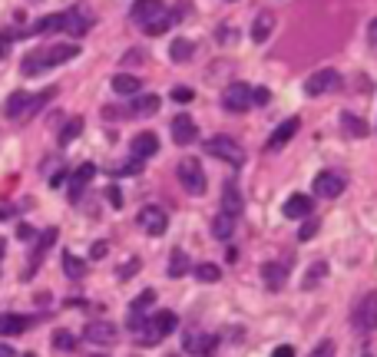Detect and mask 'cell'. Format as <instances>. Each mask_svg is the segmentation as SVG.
<instances>
[{
  "instance_id": "cell-19",
  "label": "cell",
  "mask_w": 377,
  "mask_h": 357,
  "mask_svg": "<svg viewBox=\"0 0 377 357\" xmlns=\"http://www.w3.org/2000/svg\"><path fill=\"white\" fill-rule=\"evenodd\" d=\"M173 13H169V10H159V13H155V17H149V20H146V23H143V30H146V33H149V37H163V33H165V30H169V27H173Z\"/></svg>"
},
{
  "instance_id": "cell-39",
  "label": "cell",
  "mask_w": 377,
  "mask_h": 357,
  "mask_svg": "<svg viewBox=\"0 0 377 357\" xmlns=\"http://www.w3.org/2000/svg\"><path fill=\"white\" fill-rule=\"evenodd\" d=\"M153 304H155V291H153V288H146L143 295L133 301V311H146V308H153Z\"/></svg>"
},
{
  "instance_id": "cell-55",
  "label": "cell",
  "mask_w": 377,
  "mask_h": 357,
  "mask_svg": "<svg viewBox=\"0 0 377 357\" xmlns=\"http://www.w3.org/2000/svg\"><path fill=\"white\" fill-rule=\"evenodd\" d=\"M89 357H103V354H89Z\"/></svg>"
},
{
  "instance_id": "cell-3",
  "label": "cell",
  "mask_w": 377,
  "mask_h": 357,
  "mask_svg": "<svg viewBox=\"0 0 377 357\" xmlns=\"http://www.w3.org/2000/svg\"><path fill=\"white\" fill-rule=\"evenodd\" d=\"M334 89H341V73L338 70H318V73H311L308 79H305V93L308 97H324V93H334Z\"/></svg>"
},
{
  "instance_id": "cell-53",
  "label": "cell",
  "mask_w": 377,
  "mask_h": 357,
  "mask_svg": "<svg viewBox=\"0 0 377 357\" xmlns=\"http://www.w3.org/2000/svg\"><path fill=\"white\" fill-rule=\"evenodd\" d=\"M0 357H13V351H10V348H4V344H0Z\"/></svg>"
},
{
  "instance_id": "cell-50",
  "label": "cell",
  "mask_w": 377,
  "mask_h": 357,
  "mask_svg": "<svg viewBox=\"0 0 377 357\" xmlns=\"http://www.w3.org/2000/svg\"><path fill=\"white\" fill-rule=\"evenodd\" d=\"M232 33H235V30H229V27H219V43H232Z\"/></svg>"
},
{
  "instance_id": "cell-41",
  "label": "cell",
  "mask_w": 377,
  "mask_h": 357,
  "mask_svg": "<svg viewBox=\"0 0 377 357\" xmlns=\"http://www.w3.org/2000/svg\"><path fill=\"white\" fill-rule=\"evenodd\" d=\"M308 357H334V344H331V341H321V344L311 351Z\"/></svg>"
},
{
  "instance_id": "cell-40",
  "label": "cell",
  "mask_w": 377,
  "mask_h": 357,
  "mask_svg": "<svg viewBox=\"0 0 377 357\" xmlns=\"http://www.w3.org/2000/svg\"><path fill=\"white\" fill-rule=\"evenodd\" d=\"M321 278H324V261H315L311 271H308V278H305V288H315Z\"/></svg>"
},
{
  "instance_id": "cell-6",
  "label": "cell",
  "mask_w": 377,
  "mask_h": 357,
  "mask_svg": "<svg viewBox=\"0 0 377 357\" xmlns=\"http://www.w3.org/2000/svg\"><path fill=\"white\" fill-rule=\"evenodd\" d=\"M169 133H173V143L189 145L199 139V126H195V119L189 113H175L173 123H169Z\"/></svg>"
},
{
  "instance_id": "cell-5",
  "label": "cell",
  "mask_w": 377,
  "mask_h": 357,
  "mask_svg": "<svg viewBox=\"0 0 377 357\" xmlns=\"http://www.w3.org/2000/svg\"><path fill=\"white\" fill-rule=\"evenodd\" d=\"M251 106V87L248 83H232L222 93V109L225 113H245Z\"/></svg>"
},
{
  "instance_id": "cell-35",
  "label": "cell",
  "mask_w": 377,
  "mask_h": 357,
  "mask_svg": "<svg viewBox=\"0 0 377 357\" xmlns=\"http://www.w3.org/2000/svg\"><path fill=\"white\" fill-rule=\"evenodd\" d=\"M63 271H67L70 278H83V275H87V261L67 251V255H63Z\"/></svg>"
},
{
  "instance_id": "cell-10",
  "label": "cell",
  "mask_w": 377,
  "mask_h": 357,
  "mask_svg": "<svg viewBox=\"0 0 377 357\" xmlns=\"http://www.w3.org/2000/svg\"><path fill=\"white\" fill-rule=\"evenodd\" d=\"M315 192H318L321 199H338V195L344 192V179H341L338 172H318L315 175Z\"/></svg>"
},
{
  "instance_id": "cell-46",
  "label": "cell",
  "mask_w": 377,
  "mask_h": 357,
  "mask_svg": "<svg viewBox=\"0 0 377 357\" xmlns=\"http://www.w3.org/2000/svg\"><path fill=\"white\" fill-rule=\"evenodd\" d=\"M106 199H109V205H113V209H119V205H123V195H119L116 185H109V189H106Z\"/></svg>"
},
{
  "instance_id": "cell-38",
  "label": "cell",
  "mask_w": 377,
  "mask_h": 357,
  "mask_svg": "<svg viewBox=\"0 0 377 357\" xmlns=\"http://www.w3.org/2000/svg\"><path fill=\"white\" fill-rule=\"evenodd\" d=\"M53 348L57 351H73L77 348V338L70 331H53Z\"/></svg>"
},
{
  "instance_id": "cell-1",
  "label": "cell",
  "mask_w": 377,
  "mask_h": 357,
  "mask_svg": "<svg viewBox=\"0 0 377 357\" xmlns=\"http://www.w3.org/2000/svg\"><path fill=\"white\" fill-rule=\"evenodd\" d=\"M175 328H179V318H175L173 311H155L153 318L146 321V331H139V344H159Z\"/></svg>"
},
{
  "instance_id": "cell-20",
  "label": "cell",
  "mask_w": 377,
  "mask_h": 357,
  "mask_svg": "<svg viewBox=\"0 0 377 357\" xmlns=\"http://www.w3.org/2000/svg\"><path fill=\"white\" fill-rule=\"evenodd\" d=\"M222 212H229V215H242V192H239V185L235 182H229L225 185V192H222Z\"/></svg>"
},
{
  "instance_id": "cell-30",
  "label": "cell",
  "mask_w": 377,
  "mask_h": 357,
  "mask_svg": "<svg viewBox=\"0 0 377 357\" xmlns=\"http://www.w3.org/2000/svg\"><path fill=\"white\" fill-rule=\"evenodd\" d=\"M23 77H37V73H43V70H50L47 67V57H43V50H33V53H27L23 57Z\"/></svg>"
},
{
  "instance_id": "cell-14",
  "label": "cell",
  "mask_w": 377,
  "mask_h": 357,
  "mask_svg": "<svg viewBox=\"0 0 377 357\" xmlns=\"http://www.w3.org/2000/svg\"><path fill=\"white\" fill-rule=\"evenodd\" d=\"M30 324H33V318H27V314H0V338L23 334Z\"/></svg>"
},
{
  "instance_id": "cell-29",
  "label": "cell",
  "mask_w": 377,
  "mask_h": 357,
  "mask_svg": "<svg viewBox=\"0 0 377 357\" xmlns=\"http://www.w3.org/2000/svg\"><path fill=\"white\" fill-rule=\"evenodd\" d=\"M189 271H192L189 255H185L182 248H175L173 255H169V278H182V275H189Z\"/></svg>"
},
{
  "instance_id": "cell-31",
  "label": "cell",
  "mask_w": 377,
  "mask_h": 357,
  "mask_svg": "<svg viewBox=\"0 0 377 357\" xmlns=\"http://www.w3.org/2000/svg\"><path fill=\"white\" fill-rule=\"evenodd\" d=\"M261 275H265V285H268L271 291L281 288L285 285V278H288V271H285V265H275V261H268L265 268H261Z\"/></svg>"
},
{
  "instance_id": "cell-56",
  "label": "cell",
  "mask_w": 377,
  "mask_h": 357,
  "mask_svg": "<svg viewBox=\"0 0 377 357\" xmlns=\"http://www.w3.org/2000/svg\"><path fill=\"white\" fill-rule=\"evenodd\" d=\"M364 357H371V354H364Z\"/></svg>"
},
{
  "instance_id": "cell-54",
  "label": "cell",
  "mask_w": 377,
  "mask_h": 357,
  "mask_svg": "<svg viewBox=\"0 0 377 357\" xmlns=\"http://www.w3.org/2000/svg\"><path fill=\"white\" fill-rule=\"evenodd\" d=\"M0 258H4V241H0Z\"/></svg>"
},
{
  "instance_id": "cell-34",
  "label": "cell",
  "mask_w": 377,
  "mask_h": 357,
  "mask_svg": "<svg viewBox=\"0 0 377 357\" xmlns=\"http://www.w3.org/2000/svg\"><path fill=\"white\" fill-rule=\"evenodd\" d=\"M192 275L199 281H205V285H215V281L222 278V268H219V265H212V261H205V265H195Z\"/></svg>"
},
{
  "instance_id": "cell-52",
  "label": "cell",
  "mask_w": 377,
  "mask_h": 357,
  "mask_svg": "<svg viewBox=\"0 0 377 357\" xmlns=\"http://www.w3.org/2000/svg\"><path fill=\"white\" fill-rule=\"evenodd\" d=\"M7 47H10V40H4V37H0V60L7 57Z\"/></svg>"
},
{
  "instance_id": "cell-15",
  "label": "cell",
  "mask_w": 377,
  "mask_h": 357,
  "mask_svg": "<svg viewBox=\"0 0 377 357\" xmlns=\"http://www.w3.org/2000/svg\"><path fill=\"white\" fill-rule=\"evenodd\" d=\"M67 27V13H50V17H40L33 27H30L27 37H40V33H63Z\"/></svg>"
},
{
  "instance_id": "cell-27",
  "label": "cell",
  "mask_w": 377,
  "mask_h": 357,
  "mask_svg": "<svg viewBox=\"0 0 377 357\" xmlns=\"http://www.w3.org/2000/svg\"><path fill=\"white\" fill-rule=\"evenodd\" d=\"M53 97H57V87L43 89V93H40V97H30V99H27V106H23V116H20V119H30V116H37L40 109L47 106V103H50V99H53Z\"/></svg>"
},
{
  "instance_id": "cell-33",
  "label": "cell",
  "mask_w": 377,
  "mask_h": 357,
  "mask_svg": "<svg viewBox=\"0 0 377 357\" xmlns=\"http://www.w3.org/2000/svg\"><path fill=\"white\" fill-rule=\"evenodd\" d=\"M27 99H30L27 93H23V89H17V93L7 99V106H4L7 119H20V116H23V106H27Z\"/></svg>"
},
{
  "instance_id": "cell-18",
  "label": "cell",
  "mask_w": 377,
  "mask_h": 357,
  "mask_svg": "<svg viewBox=\"0 0 377 357\" xmlns=\"http://www.w3.org/2000/svg\"><path fill=\"white\" fill-rule=\"evenodd\" d=\"M159 153V139L155 133H139L133 139V159H149V155Z\"/></svg>"
},
{
  "instance_id": "cell-47",
  "label": "cell",
  "mask_w": 377,
  "mask_h": 357,
  "mask_svg": "<svg viewBox=\"0 0 377 357\" xmlns=\"http://www.w3.org/2000/svg\"><path fill=\"white\" fill-rule=\"evenodd\" d=\"M143 53H139V50H129V53H126V60H123V63H129V67H136V63H143Z\"/></svg>"
},
{
  "instance_id": "cell-11",
  "label": "cell",
  "mask_w": 377,
  "mask_h": 357,
  "mask_svg": "<svg viewBox=\"0 0 377 357\" xmlns=\"http://www.w3.org/2000/svg\"><path fill=\"white\" fill-rule=\"evenodd\" d=\"M215 344H219V341H215L212 334H199V331H189V334H185V351L195 357H212Z\"/></svg>"
},
{
  "instance_id": "cell-2",
  "label": "cell",
  "mask_w": 377,
  "mask_h": 357,
  "mask_svg": "<svg viewBox=\"0 0 377 357\" xmlns=\"http://www.w3.org/2000/svg\"><path fill=\"white\" fill-rule=\"evenodd\" d=\"M205 153L212 155V159H222L225 165L245 163V149L235 143L232 136H212V139H205Z\"/></svg>"
},
{
  "instance_id": "cell-57",
  "label": "cell",
  "mask_w": 377,
  "mask_h": 357,
  "mask_svg": "<svg viewBox=\"0 0 377 357\" xmlns=\"http://www.w3.org/2000/svg\"><path fill=\"white\" fill-rule=\"evenodd\" d=\"M27 357H30V354H27Z\"/></svg>"
},
{
  "instance_id": "cell-17",
  "label": "cell",
  "mask_w": 377,
  "mask_h": 357,
  "mask_svg": "<svg viewBox=\"0 0 377 357\" xmlns=\"http://www.w3.org/2000/svg\"><path fill=\"white\" fill-rule=\"evenodd\" d=\"M271 30H275V13H271V10H261L258 17H255V23H251V40H255V43H265V40L271 37Z\"/></svg>"
},
{
  "instance_id": "cell-36",
  "label": "cell",
  "mask_w": 377,
  "mask_h": 357,
  "mask_svg": "<svg viewBox=\"0 0 377 357\" xmlns=\"http://www.w3.org/2000/svg\"><path fill=\"white\" fill-rule=\"evenodd\" d=\"M80 133H83V119H80V116H73L67 126H63V129H60V145H70Z\"/></svg>"
},
{
  "instance_id": "cell-9",
  "label": "cell",
  "mask_w": 377,
  "mask_h": 357,
  "mask_svg": "<svg viewBox=\"0 0 377 357\" xmlns=\"http://www.w3.org/2000/svg\"><path fill=\"white\" fill-rule=\"evenodd\" d=\"M83 334H87L89 344H103V348L119 341V328H116V324H109V321H93V324H87Z\"/></svg>"
},
{
  "instance_id": "cell-51",
  "label": "cell",
  "mask_w": 377,
  "mask_h": 357,
  "mask_svg": "<svg viewBox=\"0 0 377 357\" xmlns=\"http://www.w3.org/2000/svg\"><path fill=\"white\" fill-rule=\"evenodd\" d=\"M368 40H371V43H374V47H377V17L371 20V27H368Z\"/></svg>"
},
{
  "instance_id": "cell-42",
  "label": "cell",
  "mask_w": 377,
  "mask_h": 357,
  "mask_svg": "<svg viewBox=\"0 0 377 357\" xmlns=\"http://www.w3.org/2000/svg\"><path fill=\"white\" fill-rule=\"evenodd\" d=\"M136 268H139V261H126V265H123V268H119L116 271V275H119V281H129V278H133V275H136Z\"/></svg>"
},
{
  "instance_id": "cell-12",
  "label": "cell",
  "mask_w": 377,
  "mask_h": 357,
  "mask_svg": "<svg viewBox=\"0 0 377 357\" xmlns=\"http://www.w3.org/2000/svg\"><path fill=\"white\" fill-rule=\"evenodd\" d=\"M47 57V67H60V63H70V60L80 57V43H53L50 50H43Z\"/></svg>"
},
{
  "instance_id": "cell-45",
  "label": "cell",
  "mask_w": 377,
  "mask_h": 357,
  "mask_svg": "<svg viewBox=\"0 0 377 357\" xmlns=\"http://www.w3.org/2000/svg\"><path fill=\"white\" fill-rule=\"evenodd\" d=\"M315 232H318V219H311L308 225H301V229H298V238L305 241V238H311V235H315Z\"/></svg>"
},
{
  "instance_id": "cell-8",
  "label": "cell",
  "mask_w": 377,
  "mask_h": 357,
  "mask_svg": "<svg viewBox=\"0 0 377 357\" xmlns=\"http://www.w3.org/2000/svg\"><path fill=\"white\" fill-rule=\"evenodd\" d=\"M139 225H143L146 235H163L165 225H169V215H165V209H159V205H146L143 212H139Z\"/></svg>"
},
{
  "instance_id": "cell-22",
  "label": "cell",
  "mask_w": 377,
  "mask_h": 357,
  "mask_svg": "<svg viewBox=\"0 0 377 357\" xmlns=\"http://www.w3.org/2000/svg\"><path fill=\"white\" fill-rule=\"evenodd\" d=\"M159 113V97L155 93H146V97H136L129 116H155Z\"/></svg>"
},
{
  "instance_id": "cell-48",
  "label": "cell",
  "mask_w": 377,
  "mask_h": 357,
  "mask_svg": "<svg viewBox=\"0 0 377 357\" xmlns=\"http://www.w3.org/2000/svg\"><path fill=\"white\" fill-rule=\"evenodd\" d=\"M271 357H295V348H291V344H281V348L271 351Z\"/></svg>"
},
{
  "instance_id": "cell-49",
  "label": "cell",
  "mask_w": 377,
  "mask_h": 357,
  "mask_svg": "<svg viewBox=\"0 0 377 357\" xmlns=\"http://www.w3.org/2000/svg\"><path fill=\"white\" fill-rule=\"evenodd\" d=\"M251 103H268V89H251Z\"/></svg>"
},
{
  "instance_id": "cell-13",
  "label": "cell",
  "mask_w": 377,
  "mask_h": 357,
  "mask_svg": "<svg viewBox=\"0 0 377 357\" xmlns=\"http://www.w3.org/2000/svg\"><path fill=\"white\" fill-rule=\"evenodd\" d=\"M301 129V119H285V123L271 133V139H268V153H275V149H285V145L291 143V136Z\"/></svg>"
},
{
  "instance_id": "cell-23",
  "label": "cell",
  "mask_w": 377,
  "mask_h": 357,
  "mask_svg": "<svg viewBox=\"0 0 377 357\" xmlns=\"http://www.w3.org/2000/svg\"><path fill=\"white\" fill-rule=\"evenodd\" d=\"M93 27V20L83 17L80 10H67V27H63V33H73V37H83L87 30Z\"/></svg>"
},
{
  "instance_id": "cell-26",
  "label": "cell",
  "mask_w": 377,
  "mask_h": 357,
  "mask_svg": "<svg viewBox=\"0 0 377 357\" xmlns=\"http://www.w3.org/2000/svg\"><path fill=\"white\" fill-rule=\"evenodd\" d=\"M232 232H235V215H229V212H219L212 219V235L219 241H225V238H232Z\"/></svg>"
},
{
  "instance_id": "cell-25",
  "label": "cell",
  "mask_w": 377,
  "mask_h": 357,
  "mask_svg": "<svg viewBox=\"0 0 377 357\" xmlns=\"http://www.w3.org/2000/svg\"><path fill=\"white\" fill-rule=\"evenodd\" d=\"M341 126H344V133H348L351 139H364V136L371 133L368 123L361 116H354V113H341Z\"/></svg>"
},
{
  "instance_id": "cell-24",
  "label": "cell",
  "mask_w": 377,
  "mask_h": 357,
  "mask_svg": "<svg viewBox=\"0 0 377 357\" xmlns=\"http://www.w3.org/2000/svg\"><path fill=\"white\" fill-rule=\"evenodd\" d=\"M139 87H143V83H139V77H133V73H116V77H113V89H116L119 97H136Z\"/></svg>"
},
{
  "instance_id": "cell-37",
  "label": "cell",
  "mask_w": 377,
  "mask_h": 357,
  "mask_svg": "<svg viewBox=\"0 0 377 357\" xmlns=\"http://www.w3.org/2000/svg\"><path fill=\"white\" fill-rule=\"evenodd\" d=\"M53 241H57V229H47V232L40 235L37 248H33V265H37V261L43 258V255H47V248H50V245H53Z\"/></svg>"
},
{
  "instance_id": "cell-7",
  "label": "cell",
  "mask_w": 377,
  "mask_h": 357,
  "mask_svg": "<svg viewBox=\"0 0 377 357\" xmlns=\"http://www.w3.org/2000/svg\"><path fill=\"white\" fill-rule=\"evenodd\" d=\"M354 328L358 331H377V291L364 295L354 308Z\"/></svg>"
},
{
  "instance_id": "cell-21",
  "label": "cell",
  "mask_w": 377,
  "mask_h": 357,
  "mask_svg": "<svg viewBox=\"0 0 377 357\" xmlns=\"http://www.w3.org/2000/svg\"><path fill=\"white\" fill-rule=\"evenodd\" d=\"M159 10H163V0H136V4H133V20L143 27L146 20L155 17Z\"/></svg>"
},
{
  "instance_id": "cell-28",
  "label": "cell",
  "mask_w": 377,
  "mask_h": 357,
  "mask_svg": "<svg viewBox=\"0 0 377 357\" xmlns=\"http://www.w3.org/2000/svg\"><path fill=\"white\" fill-rule=\"evenodd\" d=\"M285 215H288V219H305V215H311V199L308 195H291L288 202H285Z\"/></svg>"
},
{
  "instance_id": "cell-44",
  "label": "cell",
  "mask_w": 377,
  "mask_h": 357,
  "mask_svg": "<svg viewBox=\"0 0 377 357\" xmlns=\"http://www.w3.org/2000/svg\"><path fill=\"white\" fill-rule=\"evenodd\" d=\"M106 241H93V248H89V258L93 261H99V258H106Z\"/></svg>"
},
{
  "instance_id": "cell-32",
  "label": "cell",
  "mask_w": 377,
  "mask_h": 357,
  "mask_svg": "<svg viewBox=\"0 0 377 357\" xmlns=\"http://www.w3.org/2000/svg\"><path fill=\"white\" fill-rule=\"evenodd\" d=\"M192 53H195V47L189 43V40H182V37L173 40V47H169V60H173V63H189Z\"/></svg>"
},
{
  "instance_id": "cell-43",
  "label": "cell",
  "mask_w": 377,
  "mask_h": 357,
  "mask_svg": "<svg viewBox=\"0 0 377 357\" xmlns=\"http://www.w3.org/2000/svg\"><path fill=\"white\" fill-rule=\"evenodd\" d=\"M192 97H195V93H192V89H189V87H179V89H173V99H175V103H192Z\"/></svg>"
},
{
  "instance_id": "cell-4",
  "label": "cell",
  "mask_w": 377,
  "mask_h": 357,
  "mask_svg": "<svg viewBox=\"0 0 377 357\" xmlns=\"http://www.w3.org/2000/svg\"><path fill=\"white\" fill-rule=\"evenodd\" d=\"M175 172H179V182H182V189L189 195H202L205 192V172L195 159H182Z\"/></svg>"
},
{
  "instance_id": "cell-16",
  "label": "cell",
  "mask_w": 377,
  "mask_h": 357,
  "mask_svg": "<svg viewBox=\"0 0 377 357\" xmlns=\"http://www.w3.org/2000/svg\"><path fill=\"white\" fill-rule=\"evenodd\" d=\"M93 175H97V165H93V163H83L77 172H73V179H70V202H80V195H83V185H87Z\"/></svg>"
}]
</instances>
